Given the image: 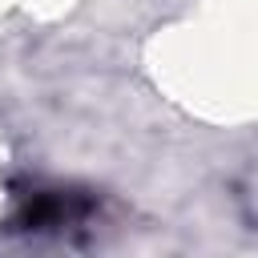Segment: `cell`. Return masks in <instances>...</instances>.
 I'll use <instances>...</instances> for the list:
<instances>
[{"instance_id": "cell-1", "label": "cell", "mask_w": 258, "mask_h": 258, "mask_svg": "<svg viewBox=\"0 0 258 258\" xmlns=\"http://www.w3.org/2000/svg\"><path fill=\"white\" fill-rule=\"evenodd\" d=\"M93 214V198L85 189H69V185H32L24 194H16V214H12V230H28V234H60L81 226Z\"/></svg>"}]
</instances>
